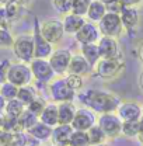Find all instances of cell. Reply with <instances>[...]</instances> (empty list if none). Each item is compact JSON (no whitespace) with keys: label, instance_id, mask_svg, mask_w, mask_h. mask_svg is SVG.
Wrapping results in <instances>:
<instances>
[{"label":"cell","instance_id":"cell-1","mask_svg":"<svg viewBox=\"0 0 143 146\" xmlns=\"http://www.w3.org/2000/svg\"><path fill=\"white\" fill-rule=\"evenodd\" d=\"M76 98H79V101L84 107H87L100 115L117 112L119 104L122 103V100L115 93L107 90H98V89H90L83 93H79Z\"/></svg>","mask_w":143,"mask_h":146},{"label":"cell","instance_id":"cell-2","mask_svg":"<svg viewBox=\"0 0 143 146\" xmlns=\"http://www.w3.org/2000/svg\"><path fill=\"white\" fill-rule=\"evenodd\" d=\"M13 54L23 63H31L35 59V42L32 34H21L14 38Z\"/></svg>","mask_w":143,"mask_h":146},{"label":"cell","instance_id":"cell-3","mask_svg":"<svg viewBox=\"0 0 143 146\" xmlns=\"http://www.w3.org/2000/svg\"><path fill=\"white\" fill-rule=\"evenodd\" d=\"M34 80V76L31 72V68L28 63L23 62H14L10 65L7 74H6V82L17 86V87H24L30 86Z\"/></svg>","mask_w":143,"mask_h":146},{"label":"cell","instance_id":"cell-4","mask_svg":"<svg viewBox=\"0 0 143 146\" xmlns=\"http://www.w3.org/2000/svg\"><path fill=\"white\" fill-rule=\"evenodd\" d=\"M48 93H49L52 101L56 103V104L73 101L77 96V93H74L69 87V84L66 83L65 76L63 77H55L54 80L48 84Z\"/></svg>","mask_w":143,"mask_h":146},{"label":"cell","instance_id":"cell-5","mask_svg":"<svg viewBox=\"0 0 143 146\" xmlns=\"http://www.w3.org/2000/svg\"><path fill=\"white\" fill-rule=\"evenodd\" d=\"M124 69H125V62H124V58L119 56V58H112V59H100L94 68V72L98 77L109 80L119 76L124 72Z\"/></svg>","mask_w":143,"mask_h":146},{"label":"cell","instance_id":"cell-6","mask_svg":"<svg viewBox=\"0 0 143 146\" xmlns=\"http://www.w3.org/2000/svg\"><path fill=\"white\" fill-rule=\"evenodd\" d=\"M39 31H41L42 36L52 45H58L65 36L63 23L59 18L45 20L44 23L39 24Z\"/></svg>","mask_w":143,"mask_h":146},{"label":"cell","instance_id":"cell-7","mask_svg":"<svg viewBox=\"0 0 143 146\" xmlns=\"http://www.w3.org/2000/svg\"><path fill=\"white\" fill-rule=\"evenodd\" d=\"M98 30H100V33H101L103 36H111V38H115L117 39L118 36H121L122 31L125 28H124L121 16L118 13L108 11L107 14H105V17L100 21Z\"/></svg>","mask_w":143,"mask_h":146},{"label":"cell","instance_id":"cell-8","mask_svg":"<svg viewBox=\"0 0 143 146\" xmlns=\"http://www.w3.org/2000/svg\"><path fill=\"white\" fill-rule=\"evenodd\" d=\"M97 125L103 129L105 136L109 139H115L122 135V121L117 115V112L101 114L97 119Z\"/></svg>","mask_w":143,"mask_h":146},{"label":"cell","instance_id":"cell-9","mask_svg":"<svg viewBox=\"0 0 143 146\" xmlns=\"http://www.w3.org/2000/svg\"><path fill=\"white\" fill-rule=\"evenodd\" d=\"M72 56H73V54L69 49H66V48H56L54 51V54L51 55V58L48 59L51 66H52V69H54L55 74L58 77H63L65 74H68Z\"/></svg>","mask_w":143,"mask_h":146},{"label":"cell","instance_id":"cell-10","mask_svg":"<svg viewBox=\"0 0 143 146\" xmlns=\"http://www.w3.org/2000/svg\"><path fill=\"white\" fill-rule=\"evenodd\" d=\"M30 68H31V72L34 76V80L44 83V84H49L56 76L48 59H36L35 58L30 63Z\"/></svg>","mask_w":143,"mask_h":146},{"label":"cell","instance_id":"cell-11","mask_svg":"<svg viewBox=\"0 0 143 146\" xmlns=\"http://www.w3.org/2000/svg\"><path fill=\"white\" fill-rule=\"evenodd\" d=\"M97 117H95V112L91 111L87 107H80L76 111V115H74V119L72 122V128L74 131H83V132H87L91 127H94L97 124Z\"/></svg>","mask_w":143,"mask_h":146},{"label":"cell","instance_id":"cell-12","mask_svg":"<svg viewBox=\"0 0 143 146\" xmlns=\"http://www.w3.org/2000/svg\"><path fill=\"white\" fill-rule=\"evenodd\" d=\"M117 115L121 118L122 122L128 121H139L143 117L142 106L136 101H122L117 110Z\"/></svg>","mask_w":143,"mask_h":146},{"label":"cell","instance_id":"cell-13","mask_svg":"<svg viewBox=\"0 0 143 146\" xmlns=\"http://www.w3.org/2000/svg\"><path fill=\"white\" fill-rule=\"evenodd\" d=\"M34 42H35V58L36 59H49L54 54V45L49 44L39 31V23L35 18V27H34Z\"/></svg>","mask_w":143,"mask_h":146},{"label":"cell","instance_id":"cell-14","mask_svg":"<svg viewBox=\"0 0 143 146\" xmlns=\"http://www.w3.org/2000/svg\"><path fill=\"white\" fill-rule=\"evenodd\" d=\"M101 38V33L98 30V27L94 23L87 21L80 31L74 35V39L80 44V45H87V44H97Z\"/></svg>","mask_w":143,"mask_h":146},{"label":"cell","instance_id":"cell-15","mask_svg":"<svg viewBox=\"0 0 143 146\" xmlns=\"http://www.w3.org/2000/svg\"><path fill=\"white\" fill-rule=\"evenodd\" d=\"M98 45V52L101 59H112V58H119V44L115 38L111 36H103L97 42Z\"/></svg>","mask_w":143,"mask_h":146},{"label":"cell","instance_id":"cell-16","mask_svg":"<svg viewBox=\"0 0 143 146\" xmlns=\"http://www.w3.org/2000/svg\"><path fill=\"white\" fill-rule=\"evenodd\" d=\"M93 69H94V68L83 58L81 54H73L70 65H69L68 74H77V76L84 77V76H89Z\"/></svg>","mask_w":143,"mask_h":146},{"label":"cell","instance_id":"cell-17","mask_svg":"<svg viewBox=\"0 0 143 146\" xmlns=\"http://www.w3.org/2000/svg\"><path fill=\"white\" fill-rule=\"evenodd\" d=\"M63 28H65V34H69V35H76L80 28L87 23L86 17H81V16H77V14H73L69 13L66 16H63Z\"/></svg>","mask_w":143,"mask_h":146},{"label":"cell","instance_id":"cell-18","mask_svg":"<svg viewBox=\"0 0 143 146\" xmlns=\"http://www.w3.org/2000/svg\"><path fill=\"white\" fill-rule=\"evenodd\" d=\"M119 16H121L124 28H125L126 31L135 30L138 27V24H139V20H140L139 11H138L136 7H122Z\"/></svg>","mask_w":143,"mask_h":146},{"label":"cell","instance_id":"cell-19","mask_svg":"<svg viewBox=\"0 0 143 146\" xmlns=\"http://www.w3.org/2000/svg\"><path fill=\"white\" fill-rule=\"evenodd\" d=\"M77 107L73 104V101L68 103H59L58 104V114H59V125H72Z\"/></svg>","mask_w":143,"mask_h":146},{"label":"cell","instance_id":"cell-20","mask_svg":"<svg viewBox=\"0 0 143 146\" xmlns=\"http://www.w3.org/2000/svg\"><path fill=\"white\" fill-rule=\"evenodd\" d=\"M73 132H74V129L72 128V125H58L52 131L51 141L54 145H66L70 142Z\"/></svg>","mask_w":143,"mask_h":146},{"label":"cell","instance_id":"cell-21","mask_svg":"<svg viewBox=\"0 0 143 146\" xmlns=\"http://www.w3.org/2000/svg\"><path fill=\"white\" fill-rule=\"evenodd\" d=\"M39 121L51 128L59 125V114H58V104L56 103H48L42 114L39 115Z\"/></svg>","mask_w":143,"mask_h":146},{"label":"cell","instance_id":"cell-22","mask_svg":"<svg viewBox=\"0 0 143 146\" xmlns=\"http://www.w3.org/2000/svg\"><path fill=\"white\" fill-rule=\"evenodd\" d=\"M108 13L107 6L104 3H101L100 0H93V3L90 4V9L87 11V16H86V20L90 21V23H97L100 24V21L105 17V14Z\"/></svg>","mask_w":143,"mask_h":146},{"label":"cell","instance_id":"cell-23","mask_svg":"<svg viewBox=\"0 0 143 146\" xmlns=\"http://www.w3.org/2000/svg\"><path fill=\"white\" fill-rule=\"evenodd\" d=\"M52 131H54V128L48 127V125H45V124H42V122L39 121V122H36L31 129H28L27 133H28L32 139L38 141V142H45V141H49V139H51Z\"/></svg>","mask_w":143,"mask_h":146},{"label":"cell","instance_id":"cell-24","mask_svg":"<svg viewBox=\"0 0 143 146\" xmlns=\"http://www.w3.org/2000/svg\"><path fill=\"white\" fill-rule=\"evenodd\" d=\"M80 54L83 55V58L89 62L93 68H95V65L98 63L100 52H98V45L97 44H87V45H80Z\"/></svg>","mask_w":143,"mask_h":146},{"label":"cell","instance_id":"cell-25","mask_svg":"<svg viewBox=\"0 0 143 146\" xmlns=\"http://www.w3.org/2000/svg\"><path fill=\"white\" fill-rule=\"evenodd\" d=\"M38 96H39V93L36 91V89L32 86V84H30V86H24V87H18L17 100H20L25 107H28Z\"/></svg>","mask_w":143,"mask_h":146},{"label":"cell","instance_id":"cell-26","mask_svg":"<svg viewBox=\"0 0 143 146\" xmlns=\"http://www.w3.org/2000/svg\"><path fill=\"white\" fill-rule=\"evenodd\" d=\"M25 106L17 100V98H14V100H10V101H7V104H6V108H4V115H7V117H11V118H18L24 111H25Z\"/></svg>","mask_w":143,"mask_h":146},{"label":"cell","instance_id":"cell-27","mask_svg":"<svg viewBox=\"0 0 143 146\" xmlns=\"http://www.w3.org/2000/svg\"><path fill=\"white\" fill-rule=\"evenodd\" d=\"M18 122H20V127L23 128V131L27 132L28 129H31L34 127L36 122H39V118L36 117L35 114H32L31 111H28L25 108V111L18 117Z\"/></svg>","mask_w":143,"mask_h":146},{"label":"cell","instance_id":"cell-28","mask_svg":"<svg viewBox=\"0 0 143 146\" xmlns=\"http://www.w3.org/2000/svg\"><path fill=\"white\" fill-rule=\"evenodd\" d=\"M87 135H89V139H90V142H91V146L103 145V143H105V141L108 139L107 136H105V133L103 132V129L98 127L97 124L87 131Z\"/></svg>","mask_w":143,"mask_h":146},{"label":"cell","instance_id":"cell-29","mask_svg":"<svg viewBox=\"0 0 143 146\" xmlns=\"http://www.w3.org/2000/svg\"><path fill=\"white\" fill-rule=\"evenodd\" d=\"M18 94V87L9 83V82H3L0 84V96L6 100V101H10V100H14L17 98Z\"/></svg>","mask_w":143,"mask_h":146},{"label":"cell","instance_id":"cell-30","mask_svg":"<svg viewBox=\"0 0 143 146\" xmlns=\"http://www.w3.org/2000/svg\"><path fill=\"white\" fill-rule=\"evenodd\" d=\"M91 3H93V0H73L72 13L77 14V16H81V17H86Z\"/></svg>","mask_w":143,"mask_h":146},{"label":"cell","instance_id":"cell-31","mask_svg":"<svg viewBox=\"0 0 143 146\" xmlns=\"http://www.w3.org/2000/svg\"><path fill=\"white\" fill-rule=\"evenodd\" d=\"M139 121H128L122 122V135L125 138H138L139 135Z\"/></svg>","mask_w":143,"mask_h":146},{"label":"cell","instance_id":"cell-32","mask_svg":"<svg viewBox=\"0 0 143 146\" xmlns=\"http://www.w3.org/2000/svg\"><path fill=\"white\" fill-rule=\"evenodd\" d=\"M3 7H4V16H6L7 23L17 20L21 14V10H23V7L18 6L17 3H11V4H7V6H3Z\"/></svg>","mask_w":143,"mask_h":146},{"label":"cell","instance_id":"cell-33","mask_svg":"<svg viewBox=\"0 0 143 146\" xmlns=\"http://www.w3.org/2000/svg\"><path fill=\"white\" fill-rule=\"evenodd\" d=\"M70 145L72 146H91V142H90L87 132L74 131L70 138Z\"/></svg>","mask_w":143,"mask_h":146},{"label":"cell","instance_id":"cell-34","mask_svg":"<svg viewBox=\"0 0 143 146\" xmlns=\"http://www.w3.org/2000/svg\"><path fill=\"white\" fill-rule=\"evenodd\" d=\"M52 7L59 13V14H69L72 13V6H73V0H51Z\"/></svg>","mask_w":143,"mask_h":146},{"label":"cell","instance_id":"cell-35","mask_svg":"<svg viewBox=\"0 0 143 146\" xmlns=\"http://www.w3.org/2000/svg\"><path fill=\"white\" fill-rule=\"evenodd\" d=\"M65 79H66V83L69 84V87H70L74 93H79V91L83 89L84 77L77 76V74H66V76H65Z\"/></svg>","mask_w":143,"mask_h":146},{"label":"cell","instance_id":"cell-36","mask_svg":"<svg viewBox=\"0 0 143 146\" xmlns=\"http://www.w3.org/2000/svg\"><path fill=\"white\" fill-rule=\"evenodd\" d=\"M14 38L16 36L11 35L9 28L0 27V48H13Z\"/></svg>","mask_w":143,"mask_h":146},{"label":"cell","instance_id":"cell-37","mask_svg":"<svg viewBox=\"0 0 143 146\" xmlns=\"http://www.w3.org/2000/svg\"><path fill=\"white\" fill-rule=\"evenodd\" d=\"M46 104H48V103L45 101V98H44V97H41V96H38L35 100H34L28 107H27V110H28V111H31L32 114H35L36 117L39 118V115H41V114H42V111L45 110Z\"/></svg>","mask_w":143,"mask_h":146},{"label":"cell","instance_id":"cell-38","mask_svg":"<svg viewBox=\"0 0 143 146\" xmlns=\"http://www.w3.org/2000/svg\"><path fill=\"white\" fill-rule=\"evenodd\" d=\"M30 141V136L27 132H18V133H13L11 141L9 146H27Z\"/></svg>","mask_w":143,"mask_h":146},{"label":"cell","instance_id":"cell-39","mask_svg":"<svg viewBox=\"0 0 143 146\" xmlns=\"http://www.w3.org/2000/svg\"><path fill=\"white\" fill-rule=\"evenodd\" d=\"M11 136H13V133L6 132L4 129H0V146H9Z\"/></svg>","mask_w":143,"mask_h":146},{"label":"cell","instance_id":"cell-40","mask_svg":"<svg viewBox=\"0 0 143 146\" xmlns=\"http://www.w3.org/2000/svg\"><path fill=\"white\" fill-rule=\"evenodd\" d=\"M122 7H136L142 3V0H118Z\"/></svg>","mask_w":143,"mask_h":146},{"label":"cell","instance_id":"cell-41","mask_svg":"<svg viewBox=\"0 0 143 146\" xmlns=\"http://www.w3.org/2000/svg\"><path fill=\"white\" fill-rule=\"evenodd\" d=\"M7 21H6V16H4V7L0 6V27H4L7 28Z\"/></svg>","mask_w":143,"mask_h":146},{"label":"cell","instance_id":"cell-42","mask_svg":"<svg viewBox=\"0 0 143 146\" xmlns=\"http://www.w3.org/2000/svg\"><path fill=\"white\" fill-rule=\"evenodd\" d=\"M139 124H140V127H139V135H138V141L140 142L143 145V117L139 119Z\"/></svg>","mask_w":143,"mask_h":146},{"label":"cell","instance_id":"cell-43","mask_svg":"<svg viewBox=\"0 0 143 146\" xmlns=\"http://www.w3.org/2000/svg\"><path fill=\"white\" fill-rule=\"evenodd\" d=\"M6 104H7V101L0 96V112H4V108H6Z\"/></svg>","mask_w":143,"mask_h":146},{"label":"cell","instance_id":"cell-44","mask_svg":"<svg viewBox=\"0 0 143 146\" xmlns=\"http://www.w3.org/2000/svg\"><path fill=\"white\" fill-rule=\"evenodd\" d=\"M30 3H31V0H17V4L21 7H27Z\"/></svg>","mask_w":143,"mask_h":146},{"label":"cell","instance_id":"cell-45","mask_svg":"<svg viewBox=\"0 0 143 146\" xmlns=\"http://www.w3.org/2000/svg\"><path fill=\"white\" fill-rule=\"evenodd\" d=\"M139 89H140V91L143 93V70L140 72V74H139Z\"/></svg>","mask_w":143,"mask_h":146},{"label":"cell","instance_id":"cell-46","mask_svg":"<svg viewBox=\"0 0 143 146\" xmlns=\"http://www.w3.org/2000/svg\"><path fill=\"white\" fill-rule=\"evenodd\" d=\"M101 3H104L105 6H111V4H114V3H117L118 0H100Z\"/></svg>","mask_w":143,"mask_h":146},{"label":"cell","instance_id":"cell-47","mask_svg":"<svg viewBox=\"0 0 143 146\" xmlns=\"http://www.w3.org/2000/svg\"><path fill=\"white\" fill-rule=\"evenodd\" d=\"M11 3H17V0H1V6H7Z\"/></svg>","mask_w":143,"mask_h":146},{"label":"cell","instance_id":"cell-48","mask_svg":"<svg viewBox=\"0 0 143 146\" xmlns=\"http://www.w3.org/2000/svg\"><path fill=\"white\" fill-rule=\"evenodd\" d=\"M138 54H139V59L143 62V44L140 45V48H139V51H138Z\"/></svg>","mask_w":143,"mask_h":146},{"label":"cell","instance_id":"cell-49","mask_svg":"<svg viewBox=\"0 0 143 146\" xmlns=\"http://www.w3.org/2000/svg\"><path fill=\"white\" fill-rule=\"evenodd\" d=\"M3 122H4V112H0V129H3Z\"/></svg>","mask_w":143,"mask_h":146},{"label":"cell","instance_id":"cell-50","mask_svg":"<svg viewBox=\"0 0 143 146\" xmlns=\"http://www.w3.org/2000/svg\"><path fill=\"white\" fill-rule=\"evenodd\" d=\"M95 146H108V145H105V143H103V145H95Z\"/></svg>","mask_w":143,"mask_h":146},{"label":"cell","instance_id":"cell-51","mask_svg":"<svg viewBox=\"0 0 143 146\" xmlns=\"http://www.w3.org/2000/svg\"><path fill=\"white\" fill-rule=\"evenodd\" d=\"M27 146H35V145H30V143H28V145H27Z\"/></svg>","mask_w":143,"mask_h":146},{"label":"cell","instance_id":"cell-52","mask_svg":"<svg viewBox=\"0 0 143 146\" xmlns=\"http://www.w3.org/2000/svg\"><path fill=\"white\" fill-rule=\"evenodd\" d=\"M142 114H143V106H142Z\"/></svg>","mask_w":143,"mask_h":146},{"label":"cell","instance_id":"cell-53","mask_svg":"<svg viewBox=\"0 0 143 146\" xmlns=\"http://www.w3.org/2000/svg\"><path fill=\"white\" fill-rule=\"evenodd\" d=\"M0 6H1V0H0Z\"/></svg>","mask_w":143,"mask_h":146},{"label":"cell","instance_id":"cell-54","mask_svg":"<svg viewBox=\"0 0 143 146\" xmlns=\"http://www.w3.org/2000/svg\"><path fill=\"white\" fill-rule=\"evenodd\" d=\"M142 3H143V0H142Z\"/></svg>","mask_w":143,"mask_h":146}]
</instances>
